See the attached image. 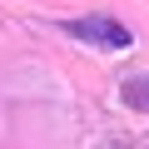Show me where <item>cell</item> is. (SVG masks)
I'll list each match as a JSON object with an SVG mask.
<instances>
[{
    "instance_id": "1",
    "label": "cell",
    "mask_w": 149,
    "mask_h": 149,
    "mask_svg": "<svg viewBox=\"0 0 149 149\" xmlns=\"http://www.w3.org/2000/svg\"><path fill=\"white\" fill-rule=\"evenodd\" d=\"M60 35L80 40V45H95V50H129L134 45V30L114 15H80V20H60Z\"/></svg>"
},
{
    "instance_id": "2",
    "label": "cell",
    "mask_w": 149,
    "mask_h": 149,
    "mask_svg": "<svg viewBox=\"0 0 149 149\" xmlns=\"http://www.w3.org/2000/svg\"><path fill=\"white\" fill-rule=\"evenodd\" d=\"M124 104L139 109V114H149V74H129L124 80Z\"/></svg>"
}]
</instances>
